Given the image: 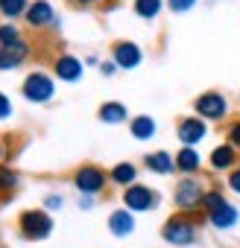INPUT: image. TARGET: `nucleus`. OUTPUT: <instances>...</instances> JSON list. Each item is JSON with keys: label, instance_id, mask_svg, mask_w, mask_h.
<instances>
[{"label": "nucleus", "instance_id": "13", "mask_svg": "<svg viewBox=\"0 0 240 248\" xmlns=\"http://www.w3.org/2000/svg\"><path fill=\"white\" fill-rule=\"evenodd\" d=\"M33 47L30 41H18L15 47H0V70H15L30 59Z\"/></svg>", "mask_w": 240, "mask_h": 248}, {"label": "nucleus", "instance_id": "8", "mask_svg": "<svg viewBox=\"0 0 240 248\" xmlns=\"http://www.w3.org/2000/svg\"><path fill=\"white\" fill-rule=\"evenodd\" d=\"M176 138H179L182 146H196V143H202L208 138V123L202 117H196V114L193 117H182L176 123Z\"/></svg>", "mask_w": 240, "mask_h": 248}, {"label": "nucleus", "instance_id": "7", "mask_svg": "<svg viewBox=\"0 0 240 248\" xmlns=\"http://www.w3.org/2000/svg\"><path fill=\"white\" fill-rule=\"evenodd\" d=\"M193 114L202 117L205 123H217L228 114V99L217 91H208V93H199L193 99Z\"/></svg>", "mask_w": 240, "mask_h": 248}, {"label": "nucleus", "instance_id": "27", "mask_svg": "<svg viewBox=\"0 0 240 248\" xmlns=\"http://www.w3.org/2000/svg\"><path fill=\"white\" fill-rule=\"evenodd\" d=\"M225 184H228V190H231L234 196H240V164L225 175Z\"/></svg>", "mask_w": 240, "mask_h": 248}, {"label": "nucleus", "instance_id": "17", "mask_svg": "<svg viewBox=\"0 0 240 248\" xmlns=\"http://www.w3.org/2000/svg\"><path fill=\"white\" fill-rule=\"evenodd\" d=\"M176 161V170L182 175H196L202 170V155L196 152V146H179V152L173 155Z\"/></svg>", "mask_w": 240, "mask_h": 248}, {"label": "nucleus", "instance_id": "34", "mask_svg": "<svg viewBox=\"0 0 240 248\" xmlns=\"http://www.w3.org/2000/svg\"><path fill=\"white\" fill-rule=\"evenodd\" d=\"M3 155H6V146H3V140H0V164H3Z\"/></svg>", "mask_w": 240, "mask_h": 248}, {"label": "nucleus", "instance_id": "26", "mask_svg": "<svg viewBox=\"0 0 240 248\" xmlns=\"http://www.w3.org/2000/svg\"><path fill=\"white\" fill-rule=\"evenodd\" d=\"M164 3H167V9H170V12L185 15V12H190V9L196 6V0H164Z\"/></svg>", "mask_w": 240, "mask_h": 248}, {"label": "nucleus", "instance_id": "15", "mask_svg": "<svg viewBox=\"0 0 240 248\" xmlns=\"http://www.w3.org/2000/svg\"><path fill=\"white\" fill-rule=\"evenodd\" d=\"M108 231L114 233V236H132L135 233V216H132V210H126V207H117V210H111L108 213Z\"/></svg>", "mask_w": 240, "mask_h": 248}, {"label": "nucleus", "instance_id": "3", "mask_svg": "<svg viewBox=\"0 0 240 248\" xmlns=\"http://www.w3.org/2000/svg\"><path fill=\"white\" fill-rule=\"evenodd\" d=\"M18 231L24 239L30 242H41L53 233V216L41 207V210H24L18 216Z\"/></svg>", "mask_w": 240, "mask_h": 248}, {"label": "nucleus", "instance_id": "30", "mask_svg": "<svg viewBox=\"0 0 240 248\" xmlns=\"http://www.w3.org/2000/svg\"><path fill=\"white\" fill-rule=\"evenodd\" d=\"M62 204H65V199H62L59 193H50V196H44V210H47V213H50V210H59Z\"/></svg>", "mask_w": 240, "mask_h": 248}, {"label": "nucleus", "instance_id": "21", "mask_svg": "<svg viewBox=\"0 0 240 248\" xmlns=\"http://www.w3.org/2000/svg\"><path fill=\"white\" fill-rule=\"evenodd\" d=\"M164 6H167L164 0H132L135 15H138V18H144V21H155V18L161 15V9H164Z\"/></svg>", "mask_w": 240, "mask_h": 248}, {"label": "nucleus", "instance_id": "4", "mask_svg": "<svg viewBox=\"0 0 240 248\" xmlns=\"http://www.w3.org/2000/svg\"><path fill=\"white\" fill-rule=\"evenodd\" d=\"M202 196H205V187L196 175H185L179 178L176 190H173V204L179 207V213H193L202 207Z\"/></svg>", "mask_w": 240, "mask_h": 248}, {"label": "nucleus", "instance_id": "29", "mask_svg": "<svg viewBox=\"0 0 240 248\" xmlns=\"http://www.w3.org/2000/svg\"><path fill=\"white\" fill-rule=\"evenodd\" d=\"M228 143L240 152V117H237V120L231 123V126H228Z\"/></svg>", "mask_w": 240, "mask_h": 248}, {"label": "nucleus", "instance_id": "31", "mask_svg": "<svg viewBox=\"0 0 240 248\" xmlns=\"http://www.w3.org/2000/svg\"><path fill=\"white\" fill-rule=\"evenodd\" d=\"M117 70H120V67H117L111 59H108V62H100V73H103V76H114Z\"/></svg>", "mask_w": 240, "mask_h": 248}, {"label": "nucleus", "instance_id": "32", "mask_svg": "<svg viewBox=\"0 0 240 248\" xmlns=\"http://www.w3.org/2000/svg\"><path fill=\"white\" fill-rule=\"evenodd\" d=\"M76 204H79L82 210H91V207H94V196H79V202H76Z\"/></svg>", "mask_w": 240, "mask_h": 248}, {"label": "nucleus", "instance_id": "9", "mask_svg": "<svg viewBox=\"0 0 240 248\" xmlns=\"http://www.w3.org/2000/svg\"><path fill=\"white\" fill-rule=\"evenodd\" d=\"M82 73H85V62H79L73 53H59V56L53 59V76H56L59 82L73 85V82L82 79Z\"/></svg>", "mask_w": 240, "mask_h": 248}, {"label": "nucleus", "instance_id": "33", "mask_svg": "<svg viewBox=\"0 0 240 248\" xmlns=\"http://www.w3.org/2000/svg\"><path fill=\"white\" fill-rule=\"evenodd\" d=\"M76 6H97V3H103V0H73Z\"/></svg>", "mask_w": 240, "mask_h": 248}, {"label": "nucleus", "instance_id": "5", "mask_svg": "<svg viewBox=\"0 0 240 248\" xmlns=\"http://www.w3.org/2000/svg\"><path fill=\"white\" fill-rule=\"evenodd\" d=\"M73 187H76V193L79 196H97V193H103V187L108 184V175L97 167V164H82L76 172H73Z\"/></svg>", "mask_w": 240, "mask_h": 248}, {"label": "nucleus", "instance_id": "20", "mask_svg": "<svg viewBox=\"0 0 240 248\" xmlns=\"http://www.w3.org/2000/svg\"><path fill=\"white\" fill-rule=\"evenodd\" d=\"M129 132H132L135 140H153L155 132H158V123L150 114H138V117L129 120Z\"/></svg>", "mask_w": 240, "mask_h": 248}, {"label": "nucleus", "instance_id": "24", "mask_svg": "<svg viewBox=\"0 0 240 248\" xmlns=\"http://www.w3.org/2000/svg\"><path fill=\"white\" fill-rule=\"evenodd\" d=\"M228 199H225V193L223 190H217V187H211V190H205V196H202V213H211V210H217V207H223Z\"/></svg>", "mask_w": 240, "mask_h": 248}, {"label": "nucleus", "instance_id": "10", "mask_svg": "<svg viewBox=\"0 0 240 248\" xmlns=\"http://www.w3.org/2000/svg\"><path fill=\"white\" fill-rule=\"evenodd\" d=\"M111 62H114L120 70H135V67L144 62V50H141V44H135V41H117V44L111 47Z\"/></svg>", "mask_w": 240, "mask_h": 248}, {"label": "nucleus", "instance_id": "14", "mask_svg": "<svg viewBox=\"0 0 240 248\" xmlns=\"http://www.w3.org/2000/svg\"><path fill=\"white\" fill-rule=\"evenodd\" d=\"M208 164H211V170L214 172H231L234 167H237V149L231 146V143H220V146H214L211 149V155H208Z\"/></svg>", "mask_w": 240, "mask_h": 248}, {"label": "nucleus", "instance_id": "6", "mask_svg": "<svg viewBox=\"0 0 240 248\" xmlns=\"http://www.w3.org/2000/svg\"><path fill=\"white\" fill-rule=\"evenodd\" d=\"M158 204H161V196L147 184H132L123 190V207L132 213H147V210H155Z\"/></svg>", "mask_w": 240, "mask_h": 248}, {"label": "nucleus", "instance_id": "11", "mask_svg": "<svg viewBox=\"0 0 240 248\" xmlns=\"http://www.w3.org/2000/svg\"><path fill=\"white\" fill-rule=\"evenodd\" d=\"M56 18H59V15H56V9H53L50 0H33L30 9H27V15H24L27 27H33V30L53 27V21H56Z\"/></svg>", "mask_w": 240, "mask_h": 248}, {"label": "nucleus", "instance_id": "23", "mask_svg": "<svg viewBox=\"0 0 240 248\" xmlns=\"http://www.w3.org/2000/svg\"><path fill=\"white\" fill-rule=\"evenodd\" d=\"M18 184H21L18 170H12V167H6V164H0V196H9Z\"/></svg>", "mask_w": 240, "mask_h": 248}, {"label": "nucleus", "instance_id": "19", "mask_svg": "<svg viewBox=\"0 0 240 248\" xmlns=\"http://www.w3.org/2000/svg\"><path fill=\"white\" fill-rule=\"evenodd\" d=\"M144 167H147L150 172H155V175H170V172H176V161H173V155L164 152V149L150 152V155L144 158Z\"/></svg>", "mask_w": 240, "mask_h": 248}, {"label": "nucleus", "instance_id": "18", "mask_svg": "<svg viewBox=\"0 0 240 248\" xmlns=\"http://www.w3.org/2000/svg\"><path fill=\"white\" fill-rule=\"evenodd\" d=\"M108 181L126 190V187L138 184V167H135L132 161H120V164H114V167H111V172H108Z\"/></svg>", "mask_w": 240, "mask_h": 248}, {"label": "nucleus", "instance_id": "22", "mask_svg": "<svg viewBox=\"0 0 240 248\" xmlns=\"http://www.w3.org/2000/svg\"><path fill=\"white\" fill-rule=\"evenodd\" d=\"M27 9H30V0H0V15H3L6 21L24 18Z\"/></svg>", "mask_w": 240, "mask_h": 248}, {"label": "nucleus", "instance_id": "35", "mask_svg": "<svg viewBox=\"0 0 240 248\" xmlns=\"http://www.w3.org/2000/svg\"><path fill=\"white\" fill-rule=\"evenodd\" d=\"M0 248H3V245H0Z\"/></svg>", "mask_w": 240, "mask_h": 248}, {"label": "nucleus", "instance_id": "1", "mask_svg": "<svg viewBox=\"0 0 240 248\" xmlns=\"http://www.w3.org/2000/svg\"><path fill=\"white\" fill-rule=\"evenodd\" d=\"M161 239H164L167 245H173V248H190V245L199 239V228H196V222H193L188 213L170 216V219L164 222V228H161Z\"/></svg>", "mask_w": 240, "mask_h": 248}, {"label": "nucleus", "instance_id": "2", "mask_svg": "<svg viewBox=\"0 0 240 248\" xmlns=\"http://www.w3.org/2000/svg\"><path fill=\"white\" fill-rule=\"evenodd\" d=\"M21 93H24V99L33 102V105H47V102L56 96V79H53V73H47V70H33V73H27V79H24V85H21Z\"/></svg>", "mask_w": 240, "mask_h": 248}, {"label": "nucleus", "instance_id": "12", "mask_svg": "<svg viewBox=\"0 0 240 248\" xmlns=\"http://www.w3.org/2000/svg\"><path fill=\"white\" fill-rule=\"evenodd\" d=\"M205 219H208V225H211L214 231H231V228H237V222H240V210H237L231 202H225L223 207L205 213Z\"/></svg>", "mask_w": 240, "mask_h": 248}, {"label": "nucleus", "instance_id": "25", "mask_svg": "<svg viewBox=\"0 0 240 248\" xmlns=\"http://www.w3.org/2000/svg\"><path fill=\"white\" fill-rule=\"evenodd\" d=\"M18 41H24V35H21V30L12 21L0 24V47H15Z\"/></svg>", "mask_w": 240, "mask_h": 248}, {"label": "nucleus", "instance_id": "28", "mask_svg": "<svg viewBox=\"0 0 240 248\" xmlns=\"http://www.w3.org/2000/svg\"><path fill=\"white\" fill-rule=\"evenodd\" d=\"M15 114V108H12V99L3 93V91H0V120H9Z\"/></svg>", "mask_w": 240, "mask_h": 248}, {"label": "nucleus", "instance_id": "16", "mask_svg": "<svg viewBox=\"0 0 240 248\" xmlns=\"http://www.w3.org/2000/svg\"><path fill=\"white\" fill-rule=\"evenodd\" d=\"M97 117L100 123H105V126H120V123H129V108L123 102H117V99H108L97 108Z\"/></svg>", "mask_w": 240, "mask_h": 248}]
</instances>
